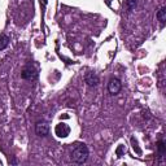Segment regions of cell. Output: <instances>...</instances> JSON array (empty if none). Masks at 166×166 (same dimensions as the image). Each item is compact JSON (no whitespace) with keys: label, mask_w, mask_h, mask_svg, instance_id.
Listing matches in <instances>:
<instances>
[{"label":"cell","mask_w":166,"mask_h":166,"mask_svg":"<svg viewBox=\"0 0 166 166\" xmlns=\"http://www.w3.org/2000/svg\"><path fill=\"white\" fill-rule=\"evenodd\" d=\"M35 132H37L38 136L46 138L47 135L49 134V126H48V123L44 121H39L35 125Z\"/></svg>","instance_id":"cell-4"},{"label":"cell","mask_w":166,"mask_h":166,"mask_svg":"<svg viewBox=\"0 0 166 166\" xmlns=\"http://www.w3.org/2000/svg\"><path fill=\"white\" fill-rule=\"evenodd\" d=\"M9 42H11L9 37L5 35V34H0V51L5 49L8 44H9Z\"/></svg>","instance_id":"cell-8"},{"label":"cell","mask_w":166,"mask_h":166,"mask_svg":"<svg viewBox=\"0 0 166 166\" xmlns=\"http://www.w3.org/2000/svg\"><path fill=\"white\" fill-rule=\"evenodd\" d=\"M122 90V82L118 78H110L108 82V91L110 95H117L120 94V91Z\"/></svg>","instance_id":"cell-3"},{"label":"cell","mask_w":166,"mask_h":166,"mask_svg":"<svg viewBox=\"0 0 166 166\" xmlns=\"http://www.w3.org/2000/svg\"><path fill=\"white\" fill-rule=\"evenodd\" d=\"M157 151H158V161H162V158L166 155V143L162 139H160L157 142Z\"/></svg>","instance_id":"cell-7"},{"label":"cell","mask_w":166,"mask_h":166,"mask_svg":"<svg viewBox=\"0 0 166 166\" xmlns=\"http://www.w3.org/2000/svg\"><path fill=\"white\" fill-rule=\"evenodd\" d=\"M122 152H123V147L120 145V147H118V149H117V155L121 156V155H122Z\"/></svg>","instance_id":"cell-12"},{"label":"cell","mask_w":166,"mask_h":166,"mask_svg":"<svg viewBox=\"0 0 166 166\" xmlns=\"http://www.w3.org/2000/svg\"><path fill=\"white\" fill-rule=\"evenodd\" d=\"M9 164H12V165H16V164H17V160H14V158L9 160Z\"/></svg>","instance_id":"cell-14"},{"label":"cell","mask_w":166,"mask_h":166,"mask_svg":"<svg viewBox=\"0 0 166 166\" xmlns=\"http://www.w3.org/2000/svg\"><path fill=\"white\" fill-rule=\"evenodd\" d=\"M157 18H158L161 25L162 26L165 25V22H166V7H162L158 12H157Z\"/></svg>","instance_id":"cell-10"},{"label":"cell","mask_w":166,"mask_h":166,"mask_svg":"<svg viewBox=\"0 0 166 166\" xmlns=\"http://www.w3.org/2000/svg\"><path fill=\"white\" fill-rule=\"evenodd\" d=\"M90 151L85 143H77L72 151V161L75 164H85L88 158Z\"/></svg>","instance_id":"cell-1"},{"label":"cell","mask_w":166,"mask_h":166,"mask_svg":"<svg viewBox=\"0 0 166 166\" xmlns=\"http://www.w3.org/2000/svg\"><path fill=\"white\" fill-rule=\"evenodd\" d=\"M38 75H39V74H38L37 68L34 66L31 62L25 65L22 72H21V77H22V79H25V81H37Z\"/></svg>","instance_id":"cell-2"},{"label":"cell","mask_w":166,"mask_h":166,"mask_svg":"<svg viewBox=\"0 0 166 166\" xmlns=\"http://www.w3.org/2000/svg\"><path fill=\"white\" fill-rule=\"evenodd\" d=\"M55 132L59 138H66L68 135L70 134V127H69L66 123H60V125L56 126Z\"/></svg>","instance_id":"cell-6"},{"label":"cell","mask_w":166,"mask_h":166,"mask_svg":"<svg viewBox=\"0 0 166 166\" xmlns=\"http://www.w3.org/2000/svg\"><path fill=\"white\" fill-rule=\"evenodd\" d=\"M136 5H138V0H125V3H123V7L126 8L127 12L134 11L136 8Z\"/></svg>","instance_id":"cell-9"},{"label":"cell","mask_w":166,"mask_h":166,"mask_svg":"<svg viewBox=\"0 0 166 166\" xmlns=\"http://www.w3.org/2000/svg\"><path fill=\"white\" fill-rule=\"evenodd\" d=\"M47 3H48V0H40V5H43V8L47 5Z\"/></svg>","instance_id":"cell-13"},{"label":"cell","mask_w":166,"mask_h":166,"mask_svg":"<svg viewBox=\"0 0 166 166\" xmlns=\"http://www.w3.org/2000/svg\"><path fill=\"white\" fill-rule=\"evenodd\" d=\"M85 82L87 83V86H88V87H96L100 83V78H99V75L96 73L90 72V73L86 74Z\"/></svg>","instance_id":"cell-5"},{"label":"cell","mask_w":166,"mask_h":166,"mask_svg":"<svg viewBox=\"0 0 166 166\" xmlns=\"http://www.w3.org/2000/svg\"><path fill=\"white\" fill-rule=\"evenodd\" d=\"M131 143H132V148H134L135 151H136V153H138V155H140V153H142V151H140V148L138 147V142H136V139H135V138H131Z\"/></svg>","instance_id":"cell-11"}]
</instances>
